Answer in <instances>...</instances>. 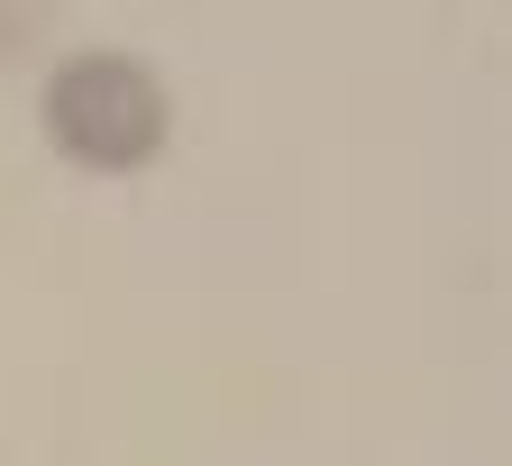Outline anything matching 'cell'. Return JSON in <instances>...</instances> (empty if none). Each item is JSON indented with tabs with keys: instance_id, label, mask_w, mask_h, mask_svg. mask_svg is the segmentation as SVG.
Returning <instances> with one entry per match:
<instances>
[{
	"instance_id": "cell-2",
	"label": "cell",
	"mask_w": 512,
	"mask_h": 466,
	"mask_svg": "<svg viewBox=\"0 0 512 466\" xmlns=\"http://www.w3.org/2000/svg\"><path fill=\"white\" fill-rule=\"evenodd\" d=\"M46 28H55V0H0V64H19Z\"/></svg>"
},
{
	"instance_id": "cell-1",
	"label": "cell",
	"mask_w": 512,
	"mask_h": 466,
	"mask_svg": "<svg viewBox=\"0 0 512 466\" xmlns=\"http://www.w3.org/2000/svg\"><path fill=\"white\" fill-rule=\"evenodd\" d=\"M37 119H46V138H55L64 165H83V174H138L174 138V92H165L156 64L128 55V46H74L46 74Z\"/></svg>"
}]
</instances>
